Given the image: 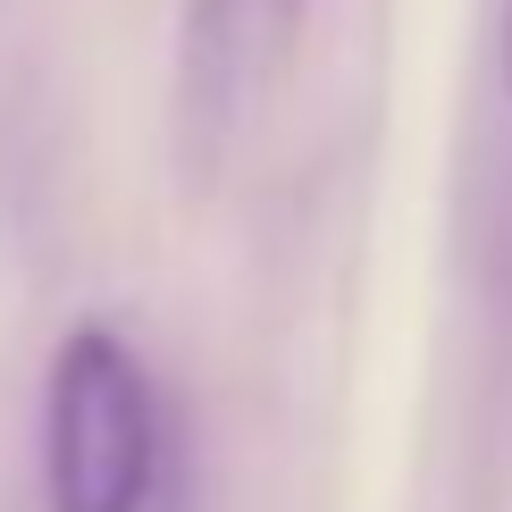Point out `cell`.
I'll return each instance as SVG.
<instances>
[{
  "label": "cell",
  "mask_w": 512,
  "mask_h": 512,
  "mask_svg": "<svg viewBox=\"0 0 512 512\" xmlns=\"http://www.w3.org/2000/svg\"><path fill=\"white\" fill-rule=\"evenodd\" d=\"M160 387L118 319H76L42 370V512H152Z\"/></svg>",
  "instance_id": "obj_1"
},
{
  "label": "cell",
  "mask_w": 512,
  "mask_h": 512,
  "mask_svg": "<svg viewBox=\"0 0 512 512\" xmlns=\"http://www.w3.org/2000/svg\"><path fill=\"white\" fill-rule=\"evenodd\" d=\"M496 76H504V101H512V0H504V26H496Z\"/></svg>",
  "instance_id": "obj_2"
},
{
  "label": "cell",
  "mask_w": 512,
  "mask_h": 512,
  "mask_svg": "<svg viewBox=\"0 0 512 512\" xmlns=\"http://www.w3.org/2000/svg\"><path fill=\"white\" fill-rule=\"evenodd\" d=\"M277 9H294V0H277Z\"/></svg>",
  "instance_id": "obj_3"
}]
</instances>
